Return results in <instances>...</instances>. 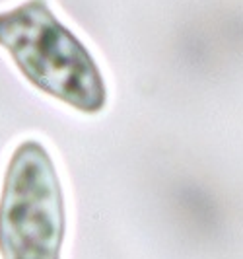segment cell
Returning a JSON list of instances; mask_svg holds the SVG:
<instances>
[{"instance_id":"cell-1","label":"cell","mask_w":243,"mask_h":259,"mask_svg":"<svg viewBox=\"0 0 243 259\" xmlns=\"http://www.w3.org/2000/svg\"><path fill=\"white\" fill-rule=\"evenodd\" d=\"M0 45L22 74L51 98L82 113H100L107 104V88L93 57L45 0H27L0 14Z\"/></svg>"},{"instance_id":"cell-2","label":"cell","mask_w":243,"mask_h":259,"mask_svg":"<svg viewBox=\"0 0 243 259\" xmlns=\"http://www.w3.org/2000/svg\"><path fill=\"white\" fill-rule=\"evenodd\" d=\"M66 214L61 180L37 141L22 143L6 169L0 199L2 259H61Z\"/></svg>"}]
</instances>
